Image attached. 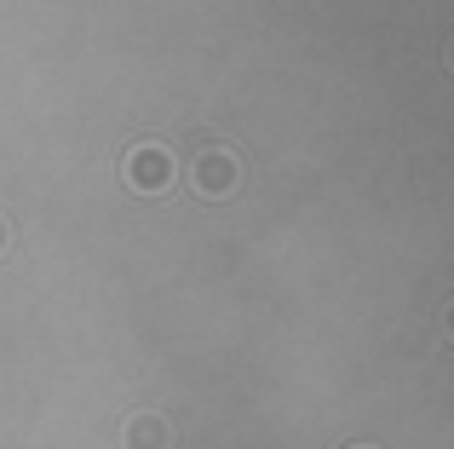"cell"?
I'll return each instance as SVG.
<instances>
[{"instance_id": "6da1fadb", "label": "cell", "mask_w": 454, "mask_h": 449, "mask_svg": "<svg viewBox=\"0 0 454 449\" xmlns=\"http://www.w3.org/2000/svg\"><path fill=\"white\" fill-rule=\"evenodd\" d=\"M236 185H242V161H236L231 150L224 145L196 150V161H190V191H196L201 202H224V196H236Z\"/></svg>"}, {"instance_id": "5b68a950", "label": "cell", "mask_w": 454, "mask_h": 449, "mask_svg": "<svg viewBox=\"0 0 454 449\" xmlns=\"http://www.w3.org/2000/svg\"><path fill=\"white\" fill-rule=\"evenodd\" d=\"M351 449H374V444H351Z\"/></svg>"}, {"instance_id": "277c9868", "label": "cell", "mask_w": 454, "mask_h": 449, "mask_svg": "<svg viewBox=\"0 0 454 449\" xmlns=\"http://www.w3.org/2000/svg\"><path fill=\"white\" fill-rule=\"evenodd\" d=\"M12 248V224H6V214H0V254Z\"/></svg>"}, {"instance_id": "7a4b0ae2", "label": "cell", "mask_w": 454, "mask_h": 449, "mask_svg": "<svg viewBox=\"0 0 454 449\" xmlns=\"http://www.w3.org/2000/svg\"><path fill=\"white\" fill-rule=\"evenodd\" d=\"M121 179L133 185V191H145V196H161V191H173L178 161H173V150H167V145H133V150H127V161H121Z\"/></svg>"}, {"instance_id": "3957f363", "label": "cell", "mask_w": 454, "mask_h": 449, "mask_svg": "<svg viewBox=\"0 0 454 449\" xmlns=\"http://www.w3.org/2000/svg\"><path fill=\"white\" fill-rule=\"evenodd\" d=\"M121 444L127 449H167V444H173V427H167L161 415H133L121 427Z\"/></svg>"}]
</instances>
